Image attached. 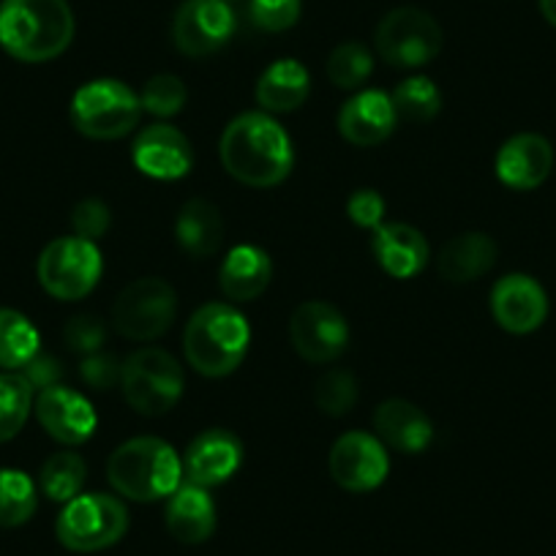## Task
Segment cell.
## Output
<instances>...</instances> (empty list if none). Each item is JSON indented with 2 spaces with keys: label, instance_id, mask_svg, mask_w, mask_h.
I'll return each instance as SVG.
<instances>
[{
  "label": "cell",
  "instance_id": "obj_21",
  "mask_svg": "<svg viewBox=\"0 0 556 556\" xmlns=\"http://www.w3.org/2000/svg\"><path fill=\"white\" fill-rule=\"evenodd\" d=\"M374 429L382 445H390L399 453H424L434 440V426L424 409L404 399H390L374 412Z\"/></svg>",
  "mask_w": 556,
  "mask_h": 556
},
{
  "label": "cell",
  "instance_id": "obj_26",
  "mask_svg": "<svg viewBox=\"0 0 556 556\" xmlns=\"http://www.w3.org/2000/svg\"><path fill=\"white\" fill-rule=\"evenodd\" d=\"M175 238H178L180 249L194 260L216 254L224 240V222L218 207L207 200L186 202L175 222Z\"/></svg>",
  "mask_w": 556,
  "mask_h": 556
},
{
  "label": "cell",
  "instance_id": "obj_22",
  "mask_svg": "<svg viewBox=\"0 0 556 556\" xmlns=\"http://www.w3.org/2000/svg\"><path fill=\"white\" fill-rule=\"evenodd\" d=\"M167 529L175 540L186 545H200L216 532V502L200 485L180 483L167 496Z\"/></svg>",
  "mask_w": 556,
  "mask_h": 556
},
{
  "label": "cell",
  "instance_id": "obj_42",
  "mask_svg": "<svg viewBox=\"0 0 556 556\" xmlns=\"http://www.w3.org/2000/svg\"><path fill=\"white\" fill-rule=\"evenodd\" d=\"M227 3H229V0H227Z\"/></svg>",
  "mask_w": 556,
  "mask_h": 556
},
{
  "label": "cell",
  "instance_id": "obj_24",
  "mask_svg": "<svg viewBox=\"0 0 556 556\" xmlns=\"http://www.w3.org/2000/svg\"><path fill=\"white\" fill-rule=\"evenodd\" d=\"M312 93V77L308 68L295 58H281L262 72L256 83V104L267 115H285L306 104Z\"/></svg>",
  "mask_w": 556,
  "mask_h": 556
},
{
  "label": "cell",
  "instance_id": "obj_1",
  "mask_svg": "<svg viewBox=\"0 0 556 556\" xmlns=\"http://www.w3.org/2000/svg\"><path fill=\"white\" fill-rule=\"evenodd\" d=\"M222 164L235 180L254 189L278 186L292 173V139L267 112H243L222 134Z\"/></svg>",
  "mask_w": 556,
  "mask_h": 556
},
{
  "label": "cell",
  "instance_id": "obj_11",
  "mask_svg": "<svg viewBox=\"0 0 556 556\" xmlns=\"http://www.w3.org/2000/svg\"><path fill=\"white\" fill-rule=\"evenodd\" d=\"M235 12L227 0H184L173 20V41L184 55L207 58L229 45Z\"/></svg>",
  "mask_w": 556,
  "mask_h": 556
},
{
  "label": "cell",
  "instance_id": "obj_20",
  "mask_svg": "<svg viewBox=\"0 0 556 556\" xmlns=\"http://www.w3.org/2000/svg\"><path fill=\"white\" fill-rule=\"evenodd\" d=\"M371 249L382 270L393 278H415L426 270L431 256L424 232L401 222L379 224L374 229Z\"/></svg>",
  "mask_w": 556,
  "mask_h": 556
},
{
  "label": "cell",
  "instance_id": "obj_38",
  "mask_svg": "<svg viewBox=\"0 0 556 556\" xmlns=\"http://www.w3.org/2000/svg\"><path fill=\"white\" fill-rule=\"evenodd\" d=\"M72 229L77 238L96 243L110 229V207L101 200H83L72 213Z\"/></svg>",
  "mask_w": 556,
  "mask_h": 556
},
{
  "label": "cell",
  "instance_id": "obj_36",
  "mask_svg": "<svg viewBox=\"0 0 556 556\" xmlns=\"http://www.w3.org/2000/svg\"><path fill=\"white\" fill-rule=\"evenodd\" d=\"M63 339H66L68 350L83 352V355H93L104 346L106 341V328L99 317L93 314H79L63 330Z\"/></svg>",
  "mask_w": 556,
  "mask_h": 556
},
{
  "label": "cell",
  "instance_id": "obj_17",
  "mask_svg": "<svg viewBox=\"0 0 556 556\" xmlns=\"http://www.w3.org/2000/svg\"><path fill=\"white\" fill-rule=\"evenodd\" d=\"M131 159L139 173L156 180L186 178L194 164L189 139L169 123H153V126L142 128L139 137L134 139Z\"/></svg>",
  "mask_w": 556,
  "mask_h": 556
},
{
  "label": "cell",
  "instance_id": "obj_34",
  "mask_svg": "<svg viewBox=\"0 0 556 556\" xmlns=\"http://www.w3.org/2000/svg\"><path fill=\"white\" fill-rule=\"evenodd\" d=\"M314 401L319 409L330 417H344L357 404V382L350 371L344 368H333V371L323 374L314 390Z\"/></svg>",
  "mask_w": 556,
  "mask_h": 556
},
{
  "label": "cell",
  "instance_id": "obj_23",
  "mask_svg": "<svg viewBox=\"0 0 556 556\" xmlns=\"http://www.w3.org/2000/svg\"><path fill=\"white\" fill-rule=\"evenodd\" d=\"M273 278V262L260 245H235L218 270V285L227 301L249 303L267 290Z\"/></svg>",
  "mask_w": 556,
  "mask_h": 556
},
{
  "label": "cell",
  "instance_id": "obj_30",
  "mask_svg": "<svg viewBox=\"0 0 556 556\" xmlns=\"http://www.w3.org/2000/svg\"><path fill=\"white\" fill-rule=\"evenodd\" d=\"M36 390L20 371H0V442H9L23 431L34 412Z\"/></svg>",
  "mask_w": 556,
  "mask_h": 556
},
{
  "label": "cell",
  "instance_id": "obj_3",
  "mask_svg": "<svg viewBox=\"0 0 556 556\" xmlns=\"http://www.w3.org/2000/svg\"><path fill=\"white\" fill-rule=\"evenodd\" d=\"M106 478L126 500L159 502L184 483V462L169 442L137 437L115 447L106 462Z\"/></svg>",
  "mask_w": 556,
  "mask_h": 556
},
{
  "label": "cell",
  "instance_id": "obj_31",
  "mask_svg": "<svg viewBox=\"0 0 556 556\" xmlns=\"http://www.w3.org/2000/svg\"><path fill=\"white\" fill-rule=\"evenodd\" d=\"M393 106L399 121L426 123L442 110V93L429 77H409L393 90Z\"/></svg>",
  "mask_w": 556,
  "mask_h": 556
},
{
  "label": "cell",
  "instance_id": "obj_18",
  "mask_svg": "<svg viewBox=\"0 0 556 556\" xmlns=\"http://www.w3.org/2000/svg\"><path fill=\"white\" fill-rule=\"evenodd\" d=\"M554 167L551 142L540 134H516L496 153V178L516 191H532L545 184Z\"/></svg>",
  "mask_w": 556,
  "mask_h": 556
},
{
  "label": "cell",
  "instance_id": "obj_4",
  "mask_svg": "<svg viewBox=\"0 0 556 556\" xmlns=\"http://www.w3.org/2000/svg\"><path fill=\"white\" fill-rule=\"evenodd\" d=\"M251 330L243 314L229 303L197 308L184 333L186 361L202 377H227L243 363Z\"/></svg>",
  "mask_w": 556,
  "mask_h": 556
},
{
  "label": "cell",
  "instance_id": "obj_5",
  "mask_svg": "<svg viewBox=\"0 0 556 556\" xmlns=\"http://www.w3.org/2000/svg\"><path fill=\"white\" fill-rule=\"evenodd\" d=\"M186 388L180 363L169 352L146 346L123 361L121 390L134 412L148 417L167 415L175 409Z\"/></svg>",
  "mask_w": 556,
  "mask_h": 556
},
{
  "label": "cell",
  "instance_id": "obj_41",
  "mask_svg": "<svg viewBox=\"0 0 556 556\" xmlns=\"http://www.w3.org/2000/svg\"><path fill=\"white\" fill-rule=\"evenodd\" d=\"M540 12H543L545 23L556 28V0H540Z\"/></svg>",
  "mask_w": 556,
  "mask_h": 556
},
{
  "label": "cell",
  "instance_id": "obj_16",
  "mask_svg": "<svg viewBox=\"0 0 556 556\" xmlns=\"http://www.w3.org/2000/svg\"><path fill=\"white\" fill-rule=\"evenodd\" d=\"M184 483L200 485V489H216L227 483L243 462V445L238 437L227 429H207L191 440L186 447Z\"/></svg>",
  "mask_w": 556,
  "mask_h": 556
},
{
  "label": "cell",
  "instance_id": "obj_9",
  "mask_svg": "<svg viewBox=\"0 0 556 556\" xmlns=\"http://www.w3.org/2000/svg\"><path fill=\"white\" fill-rule=\"evenodd\" d=\"M178 298L173 285L159 276L137 278L117 295L112 325L128 341H156L173 328Z\"/></svg>",
  "mask_w": 556,
  "mask_h": 556
},
{
  "label": "cell",
  "instance_id": "obj_33",
  "mask_svg": "<svg viewBox=\"0 0 556 556\" xmlns=\"http://www.w3.org/2000/svg\"><path fill=\"white\" fill-rule=\"evenodd\" d=\"M189 90H186L184 79L175 74H156L146 83L142 93H139V104L142 112H151L156 117H173L186 106Z\"/></svg>",
  "mask_w": 556,
  "mask_h": 556
},
{
  "label": "cell",
  "instance_id": "obj_35",
  "mask_svg": "<svg viewBox=\"0 0 556 556\" xmlns=\"http://www.w3.org/2000/svg\"><path fill=\"white\" fill-rule=\"evenodd\" d=\"M303 0H251V23L265 34H285L301 20Z\"/></svg>",
  "mask_w": 556,
  "mask_h": 556
},
{
  "label": "cell",
  "instance_id": "obj_32",
  "mask_svg": "<svg viewBox=\"0 0 556 556\" xmlns=\"http://www.w3.org/2000/svg\"><path fill=\"white\" fill-rule=\"evenodd\" d=\"M374 72V58L361 41H344L328 58V79L341 90H357Z\"/></svg>",
  "mask_w": 556,
  "mask_h": 556
},
{
  "label": "cell",
  "instance_id": "obj_29",
  "mask_svg": "<svg viewBox=\"0 0 556 556\" xmlns=\"http://www.w3.org/2000/svg\"><path fill=\"white\" fill-rule=\"evenodd\" d=\"M39 491L23 469L0 467V529L23 527L34 518Z\"/></svg>",
  "mask_w": 556,
  "mask_h": 556
},
{
  "label": "cell",
  "instance_id": "obj_13",
  "mask_svg": "<svg viewBox=\"0 0 556 556\" xmlns=\"http://www.w3.org/2000/svg\"><path fill=\"white\" fill-rule=\"evenodd\" d=\"M390 472V458L379 437L366 431H350L339 437L330 451V475L336 483L352 494L374 491L384 483Z\"/></svg>",
  "mask_w": 556,
  "mask_h": 556
},
{
  "label": "cell",
  "instance_id": "obj_12",
  "mask_svg": "<svg viewBox=\"0 0 556 556\" xmlns=\"http://www.w3.org/2000/svg\"><path fill=\"white\" fill-rule=\"evenodd\" d=\"M290 339L298 355L308 363L339 361L350 344V325L344 314L325 301H308L290 319Z\"/></svg>",
  "mask_w": 556,
  "mask_h": 556
},
{
  "label": "cell",
  "instance_id": "obj_14",
  "mask_svg": "<svg viewBox=\"0 0 556 556\" xmlns=\"http://www.w3.org/2000/svg\"><path fill=\"white\" fill-rule=\"evenodd\" d=\"M34 412L39 417L41 429L52 437L55 442L68 447H77L93 437L96 417L93 404L85 399L83 393L63 384H52V388L39 390L34 401Z\"/></svg>",
  "mask_w": 556,
  "mask_h": 556
},
{
  "label": "cell",
  "instance_id": "obj_19",
  "mask_svg": "<svg viewBox=\"0 0 556 556\" xmlns=\"http://www.w3.org/2000/svg\"><path fill=\"white\" fill-rule=\"evenodd\" d=\"M399 115L384 90H361L339 112V131L357 148H371L393 134Z\"/></svg>",
  "mask_w": 556,
  "mask_h": 556
},
{
  "label": "cell",
  "instance_id": "obj_6",
  "mask_svg": "<svg viewBox=\"0 0 556 556\" xmlns=\"http://www.w3.org/2000/svg\"><path fill=\"white\" fill-rule=\"evenodd\" d=\"M128 532V510L117 496L79 494L66 502L55 521L63 548L74 554H96L121 543Z\"/></svg>",
  "mask_w": 556,
  "mask_h": 556
},
{
  "label": "cell",
  "instance_id": "obj_25",
  "mask_svg": "<svg viewBox=\"0 0 556 556\" xmlns=\"http://www.w3.org/2000/svg\"><path fill=\"white\" fill-rule=\"evenodd\" d=\"M496 256H500V249L491 235L464 232L442 245L437 267H440V276L451 285H469V281L483 278L496 265Z\"/></svg>",
  "mask_w": 556,
  "mask_h": 556
},
{
  "label": "cell",
  "instance_id": "obj_8",
  "mask_svg": "<svg viewBox=\"0 0 556 556\" xmlns=\"http://www.w3.org/2000/svg\"><path fill=\"white\" fill-rule=\"evenodd\" d=\"M101 267H104V260H101L99 245L72 235V238L52 240L41 251L36 273L47 295L58 301H83L99 285Z\"/></svg>",
  "mask_w": 556,
  "mask_h": 556
},
{
  "label": "cell",
  "instance_id": "obj_2",
  "mask_svg": "<svg viewBox=\"0 0 556 556\" xmlns=\"http://www.w3.org/2000/svg\"><path fill=\"white\" fill-rule=\"evenodd\" d=\"M72 39L74 14L66 0H0V47L14 61H55Z\"/></svg>",
  "mask_w": 556,
  "mask_h": 556
},
{
  "label": "cell",
  "instance_id": "obj_37",
  "mask_svg": "<svg viewBox=\"0 0 556 556\" xmlns=\"http://www.w3.org/2000/svg\"><path fill=\"white\" fill-rule=\"evenodd\" d=\"M123 363L117 361V355L112 352H93V355H85L83 366H79V377L88 388L93 390H110L115 384H121Z\"/></svg>",
  "mask_w": 556,
  "mask_h": 556
},
{
  "label": "cell",
  "instance_id": "obj_28",
  "mask_svg": "<svg viewBox=\"0 0 556 556\" xmlns=\"http://www.w3.org/2000/svg\"><path fill=\"white\" fill-rule=\"evenodd\" d=\"M85 478H88V464H85V458L79 453L63 451L45 462V467L39 472V489L47 500L66 505L74 496H79Z\"/></svg>",
  "mask_w": 556,
  "mask_h": 556
},
{
  "label": "cell",
  "instance_id": "obj_40",
  "mask_svg": "<svg viewBox=\"0 0 556 556\" xmlns=\"http://www.w3.org/2000/svg\"><path fill=\"white\" fill-rule=\"evenodd\" d=\"M20 374H23V377L30 382V388L39 393V390L52 388V384H61L63 368H61V363L55 361V357L41 355V352H39V355H36L34 361H30L28 366H25Z\"/></svg>",
  "mask_w": 556,
  "mask_h": 556
},
{
  "label": "cell",
  "instance_id": "obj_10",
  "mask_svg": "<svg viewBox=\"0 0 556 556\" xmlns=\"http://www.w3.org/2000/svg\"><path fill=\"white\" fill-rule=\"evenodd\" d=\"M379 58L393 68H420L442 50V28L429 12L401 7L384 14L374 36Z\"/></svg>",
  "mask_w": 556,
  "mask_h": 556
},
{
  "label": "cell",
  "instance_id": "obj_7",
  "mask_svg": "<svg viewBox=\"0 0 556 556\" xmlns=\"http://www.w3.org/2000/svg\"><path fill=\"white\" fill-rule=\"evenodd\" d=\"M142 117L139 96L121 79H93L72 99V123L88 139H121Z\"/></svg>",
  "mask_w": 556,
  "mask_h": 556
},
{
  "label": "cell",
  "instance_id": "obj_15",
  "mask_svg": "<svg viewBox=\"0 0 556 556\" xmlns=\"http://www.w3.org/2000/svg\"><path fill=\"white\" fill-rule=\"evenodd\" d=\"M491 314L507 333H534L548 317V298L543 287L527 273H510L491 290Z\"/></svg>",
  "mask_w": 556,
  "mask_h": 556
},
{
  "label": "cell",
  "instance_id": "obj_39",
  "mask_svg": "<svg viewBox=\"0 0 556 556\" xmlns=\"http://www.w3.org/2000/svg\"><path fill=\"white\" fill-rule=\"evenodd\" d=\"M346 213H350V218L361 229H377L379 224H384L382 194L374 189H357L355 194L350 197V202H346Z\"/></svg>",
  "mask_w": 556,
  "mask_h": 556
},
{
  "label": "cell",
  "instance_id": "obj_27",
  "mask_svg": "<svg viewBox=\"0 0 556 556\" xmlns=\"http://www.w3.org/2000/svg\"><path fill=\"white\" fill-rule=\"evenodd\" d=\"M39 330L25 314L0 308V371H23L39 355Z\"/></svg>",
  "mask_w": 556,
  "mask_h": 556
}]
</instances>
